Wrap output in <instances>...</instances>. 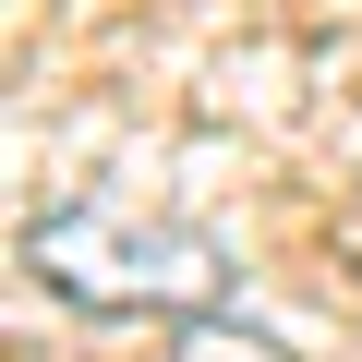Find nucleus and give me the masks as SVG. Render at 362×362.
Segmentation results:
<instances>
[{
    "instance_id": "f257e3e1",
    "label": "nucleus",
    "mask_w": 362,
    "mask_h": 362,
    "mask_svg": "<svg viewBox=\"0 0 362 362\" xmlns=\"http://www.w3.org/2000/svg\"><path fill=\"white\" fill-rule=\"evenodd\" d=\"M37 278L73 290V302H97V314H121V302H169V314H194V302L218 290V254L181 242V230H133L121 206H73V218L37 230Z\"/></svg>"
},
{
    "instance_id": "f03ea898",
    "label": "nucleus",
    "mask_w": 362,
    "mask_h": 362,
    "mask_svg": "<svg viewBox=\"0 0 362 362\" xmlns=\"http://www.w3.org/2000/svg\"><path fill=\"white\" fill-rule=\"evenodd\" d=\"M169 362H290V350H278V338H254V326H218V314H194V326L169 338Z\"/></svg>"
}]
</instances>
